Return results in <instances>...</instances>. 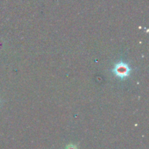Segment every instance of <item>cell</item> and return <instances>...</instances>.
Masks as SVG:
<instances>
[{"mask_svg": "<svg viewBox=\"0 0 149 149\" xmlns=\"http://www.w3.org/2000/svg\"><path fill=\"white\" fill-rule=\"evenodd\" d=\"M65 149H78V148H77V145H75L70 144L65 148Z\"/></svg>", "mask_w": 149, "mask_h": 149, "instance_id": "cell-2", "label": "cell"}, {"mask_svg": "<svg viewBox=\"0 0 149 149\" xmlns=\"http://www.w3.org/2000/svg\"><path fill=\"white\" fill-rule=\"evenodd\" d=\"M113 71L117 77L120 78H125L129 76L131 70L127 64L124 62H119L115 65Z\"/></svg>", "mask_w": 149, "mask_h": 149, "instance_id": "cell-1", "label": "cell"}]
</instances>
